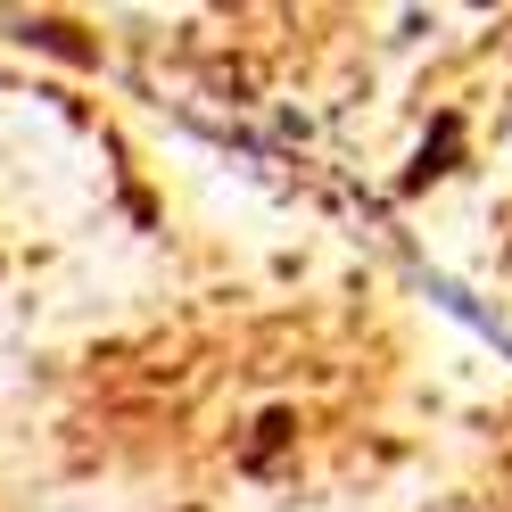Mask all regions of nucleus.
I'll return each instance as SVG.
<instances>
[{"instance_id": "nucleus-1", "label": "nucleus", "mask_w": 512, "mask_h": 512, "mask_svg": "<svg viewBox=\"0 0 512 512\" xmlns=\"http://www.w3.org/2000/svg\"><path fill=\"white\" fill-rule=\"evenodd\" d=\"M446 174H463V108H438V124L422 133V149H413V166L397 174V199H422Z\"/></svg>"}, {"instance_id": "nucleus-2", "label": "nucleus", "mask_w": 512, "mask_h": 512, "mask_svg": "<svg viewBox=\"0 0 512 512\" xmlns=\"http://www.w3.org/2000/svg\"><path fill=\"white\" fill-rule=\"evenodd\" d=\"M281 438H290V413H281V405H273V413H265V422H256V446H248V471H265Z\"/></svg>"}]
</instances>
